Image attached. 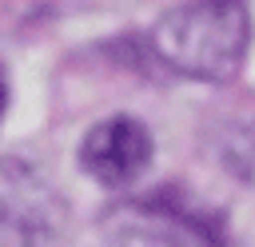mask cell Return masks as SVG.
<instances>
[{
	"label": "cell",
	"mask_w": 255,
	"mask_h": 247,
	"mask_svg": "<svg viewBox=\"0 0 255 247\" xmlns=\"http://www.w3.org/2000/svg\"><path fill=\"white\" fill-rule=\"evenodd\" d=\"M251 48V12L243 0H191L163 12L151 28V52L179 76L227 84L243 72Z\"/></svg>",
	"instance_id": "1"
},
{
	"label": "cell",
	"mask_w": 255,
	"mask_h": 247,
	"mask_svg": "<svg viewBox=\"0 0 255 247\" xmlns=\"http://www.w3.org/2000/svg\"><path fill=\"white\" fill-rule=\"evenodd\" d=\"M68 227V203L28 159L0 155V247H56Z\"/></svg>",
	"instance_id": "2"
},
{
	"label": "cell",
	"mask_w": 255,
	"mask_h": 247,
	"mask_svg": "<svg viewBox=\"0 0 255 247\" xmlns=\"http://www.w3.org/2000/svg\"><path fill=\"white\" fill-rule=\"evenodd\" d=\"M80 167L104 187H128L151 167V131L135 116H108L80 139Z\"/></svg>",
	"instance_id": "3"
},
{
	"label": "cell",
	"mask_w": 255,
	"mask_h": 247,
	"mask_svg": "<svg viewBox=\"0 0 255 247\" xmlns=\"http://www.w3.org/2000/svg\"><path fill=\"white\" fill-rule=\"evenodd\" d=\"M112 247H187V243L175 239V235H167V231H128Z\"/></svg>",
	"instance_id": "4"
},
{
	"label": "cell",
	"mask_w": 255,
	"mask_h": 247,
	"mask_svg": "<svg viewBox=\"0 0 255 247\" xmlns=\"http://www.w3.org/2000/svg\"><path fill=\"white\" fill-rule=\"evenodd\" d=\"M4 108H8V80H4V72H0V116H4Z\"/></svg>",
	"instance_id": "5"
}]
</instances>
